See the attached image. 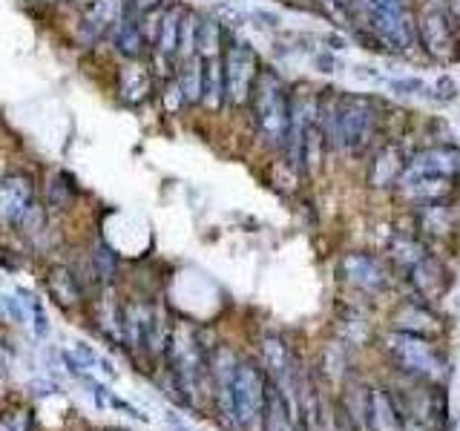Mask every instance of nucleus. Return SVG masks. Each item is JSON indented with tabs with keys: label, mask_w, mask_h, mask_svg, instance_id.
Wrapping results in <instances>:
<instances>
[{
	"label": "nucleus",
	"mask_w": 460,
	"mask_h": 431,
	"mask_svg": "<svg viewBox=\"0 0 460 431\" xmlns=\"http://www.w3.org/2000/svg\"><path fill=\"white\" fill-rule=\"evenodd\" d=\"M316 124L328 153L345 158H368L385 133V107L380 98L363 92L323 90L316 101Z\"/></svg>",
	"instance_id": "1"
},
{
	"label": "nucleus",
	"mask_w": 460,
	"mask_h": 431,
	"mask_svg": "<svg viewBox=\"0 0 460 431\" xmlns=\"http://www.w3.org/2000/svg\"><path fill=\"white\" fill-rule=\"evenodd\" d=\"M167 371L172 380V394L184 406H196L205 383L210 380V348L201 345L199 330L187 322L170 328L167 339Z\"/></svg>",
	"instance_id": "2"
},
{
	"label": "nucleus",
	"mask_w": 460,
	"mask_h": 431,
	"mask_svg": "<svg viewBox=\"0 0 460 431\" xmlns=\"http://www.w3.org/2000/svg\"><path fill=\"white\" fill-rule=\"evenodd\" d=\"M251 124L262 147L282 153L288 124H291V86L273 66H262L248 101Z\"/></svg>",
	"instance_id": "3"
},
{
	"label": "nucleus",
	"mask_w": 460,
	"mask_h": 431,
	"mask_svg": "<svg viewBox=\"0 0 460 431\" xmlns=\"http://www.w3.org/2000/svg\"><path fill=\"white\" fill-rule=\"evenodd\" d=\"M383 348L388 356H392L394 368L402 374V377L431 383V385L446 380V359L435 345H431V339L392 328L383 337Z\"/></svg>",
	"instance_id": "4"
},
{
	"label": "nucleus",
	"mask_w": 460,
	"mask_h": 431,
	"mask_svg": "<svg viewBox=\"0 0 460 431\" xmlns=\"http://www.w3.org/2000/svg\"><path fill=\"white\" fill-rule=\"evenodd\" d=\"M268 397V374L256 363H242L234 374V388H230V414L227 426L234 431H256L262 426Z\"/></svg>",
	"instance_id": "5"
},
{
	"label": "nucleus",
	"mask_w": 460,
	"mask_h": 431,
	"mask_svg": "<svg viewBox=\"0 0 460 431\" xmlns=\"http://www.w3.org/2000/svg\"><path fill=\"white\" fill-rule=\"evenodd\" d=\"M222 66H225V92H227V107H248L253 84L262 72V57L251 47L248 40L230 35L225 40L222 52Z\"/></svg>",
	"instance_id": "6"
},
{
	"label": "nucleus",
	"mask_w": 460,
	"mask_h": 431,
	"mask_svg": "<svg viewBox=\"0 0 460 431\" xmlns=\"http://www.w3.org/2000/svg\"><path fill=\"white\" fill-rule=\"evenodd\" d=\"M417 49H423V55L438 64L460 61V29L446 6L417 9Z\"/></svg>",
	"instance_id": "7"
},
{
	"label": "nucleus",
	"mask_w": 460,
	"mask_h": 431,
	"mask_svg": "<svg viewBox=\"0 0 460 431\" xmlns=\"http://www.w3.org/2000/svg\"><path fill=\"white\" fill-rule=\"evenodd\" d=\"M124 339L133 351L144 356H158L167 348L170 325L162 308L147 302H127L124 305Z\"/></svg>",
	"instance_id": "8"
},
{
	"label": "nucleus",
	"mask_w": 460,
	"mask_h": 431,
	"mask_svg": "<svg viewBox=\"0 0 460 431\" xmlns=\"http://www.w3.org/2000/svg\"><path fill=\"white\" fill-rule=\"evenodd\" d=\"M337 273L351 291H359L366 296H383L388 291V285H392V277H388L383 259L363 251L345 253L337 265Z\"/></svg>",
	"instance_id": "9"
},
{
	"label": "nucleus",
	"mask_w": 460,
	"mask_h": 431,
	"mask_svg": "<svg viewBox=\"0 0 460 431\" xmlns=\"http://www.w3.org/2000/svg\"><path fill=\"white\" fill-rule=\"evenodd\" d=\"M423 176L460 181V147H455L452 141H440L411 153L400 179H423Z\"/></svg>",
	"instance_id": "10"
},
{
	"label": "nucleus",
	"mask_w": 460,
	"mask_h": 431,
	"mask_svg": "<svg viewBox=\"0 0 460 431\" xmlns=\"http://www.w3.org/2000/svg\"><path fill=\"white\" fill-rule=\"evenodd\" d=\"M409 164L406 150L400 147L397 138H383L377 147L368 155V167H366V184L371 190H394L402 170Z\"/></svg>",
	"instance_id": "11"
},
{
	"label": "nucleus",
	"mask_w": 460,
	"mask_h": 431,
	"mask_svg": "<svg viewBox=\"0 0 460 431\" xmlns=\"http://www.w3.org/2000/svg\"><path fill=\"white\" fill-rule=\"evenodd\" d=\"M129 12H133V0H93L81 21V40L90 47L98 38L112 32Z\"/></svg>",
	"instance_id": "12"
},
{
	"label": "nucleus",
	"mask_w": 460,
	"mask_h": 431,
	"mask_svg": "<svg viewBox=\"0 0 460 431\" xmlns=\"http://www.w3.org/2000/svg\"><path fill=\"white\" fill-rule=\"evenodd\" d=\"M414 230L423 242H446L457 230V213L452 201H431L414 207Z\"/></svg>",
	"instance_id": "13"
},
{
	"label": "nucleus",
	"mask_w": 460,
	"mask_h": 431,
	"mask_svg": "<svg viewBox=\"0 0 460 431\" xmlns=\"http://www.w3.org/2000/svg\"><path fill=\"white\" fill-rule=\"evenodd\" d=\"M392 328L394 330H406V334L414 337H426V339H435L440 337V316L431 311L429 302L423 299H409V302H400L397 311L392 313Z\"/></svg>",
	"instance_id": "14"
},
{
	"label": "nucleus",
	"mask_w": 460,
	"mask_h": 431,
	"mask_svg": "<svg viewBox=\"0 0 460 431\" xmlns=\"http://www.w3.org/2000/svg\"><path fill=\"white\" fill-rule=\"evenodd\" d=\"M32 179L23 172H12L0 181V219L9 224H23L32 213Z\"/></svg>",
	"instance_id": "15"
},
{
	"label": "nucleus",
	"mask_w": 460,
	"mask_h": 431,
	"mask_svg": "<svg viewBox=\"0 0 460 431\" xmlns=\"http://www.w3.org/2000/svg\"><path fill=\"white\" fill-rule=\"evenodd\" d=\"M406 273H409V285L414 287V296L429 302V305L446 294V268L440 265V259H435L431 253Z\"/></svg>",
	"instance_id": "16"
},
{
	"label": "nucleus",
	"mask_w": 460,
	"mask_h": 431,
	"mask_svg": "<svg viewBox=\"0 0 460 431\" xmlns=\"http://www.w3.org/2000/svg\"><path fill=\"white\" fill-rule=\"evenodd\" d=\"M184 12H187L184 6L172 4V6H164L162 14H158V23H155V52L167 64L179 57V38H181Z\"/></svg>",
	"instance_id": "17"
},
{
	"label": "nucleus",
	"mask_w": 460,
	"mask_h": 431,
	"mask_svg": "<svg viewBox=\"0 0 460 431\" xmlns=\"http://www.w3.org/2000/svg\"><path fill=\"white\" fill-rule=\"evenodd\" d=\"M262 431H302L296 420V409L279 391V385L268 377V397L262 411Z\"/></svg>",
	"instance_id": "18"
},
{
	"label": "nucleus",
	"mask_w": 460,
	"mask_h": 431,
	"mask_svg": "<svg viewBox=\"0 0 460 431\" xmlns=\"http://www.w3.org/2000/svg\"><path fill=\"white\" fill-rule=\"evenodd\" d=\"M153 92V75L141 61H129L119 72V98L124 104H144Z\"/></svg>",
	"instance_id": "19"
},
{
	"label": "nucleus",
	"mask_w": 460,
	"mask_h": 431,
	"mask_svg": "<svg viewBox=\"0 0 460 431\" xmlns=\"http://www.w3.org/2000/svg\"><path fill=\"white\" fill-rule=\"evenodd\" d=\"M112 43H115V52L124 55L127 61H141V55L147 52V32L136 18H127L112 29Z\"/></svg>",
	"instance_id": "20"
},
{
	"label": "nucleus",
	"mask_w": 460,
	"mask_h": 431,
	"mask_svg": "<svg viewBox=\"0 0 460 431\" xmlns=\"http://www.w3.org/2000/svg\"><path fill=\"white\" fill-rule=\"evenodd\" d=\"M225 23L216 18V14H199V26H196V55L199 57H216L225 52Z\"/></svg>",
	"instance_id": "21"
},
{
	"label": "nucleus",
	"mask_w": 460,
	"mask_h": 431,
	"mask_svg": "<svg viewBox=\"0 0 460 431\" xmlns=\"http://www.w3.org/2000/svg\"><path fill=\"white\" fill-rule=\"evenodd\" d=\"M176 81L181 86L184 104H201V92H205V57H187L179 64Z\"/></svg>",
	"instance_id": "22"
},
{
	"label": "nucleus",
	"mask_w": 460,
	"mask_h": 431,
	"mask_svg": "<svg viewBox=\"0 0 460 431\" xmlns=\"http://www.w3.org/2000/svg\"><path fill=\"white\" fill-rule=\"evenodd\" d=\"M201 104H205L208 110H213V112H219L222 107H227L222 55L208 57V61H205V92H201Z\"/></svg>",
	"instance_id": "23"
},
{
	"label": "nucleus",
	"mask_w": 460,
	"mask_h": 431,
	"mask_svg": "<svg viewBox=\"0 0 460 431\" xmlns=\"http://www.w3.org/2000/svg\"><path fill=\"white\" fill-rule=\"evenodd\" d=\"M49 291L58 302H64V305H78L81 302V285L69 268H55L49 273Z\"/></svg>",
	"instance_id": "24"
},
{
	"label": "nucleus",
	"mask_w": 460,
	"mask_h": 431,
	"mask_svg": "<svg viewBox=\"0 0 460 431\" xmlns=\"http://www.w3.org/2000/svg\"><path fill=\"white\" fill-rule=\"evenodd\" d=\"M340 330H342L345 342H351V345H363L368 339V322H366V316L359 311L342 313L340 316Z\"/></svg>",
	"instance_id": "25"
},
{
	"label": "nucleus",
	"mask_w": 460,
	"mask_h": 431,
	"mask_svg": "<svg viewBox=\"0 0 460 431\" xmlns=\"http://www.w3.org/2000/svg\"><path fill=\"white\" fill-rule=\"evenodd\" d=\"M196 26H199V14L196 12H184L181 38H179V64L196 55Z\"/></svg>",
	"instance_id": "26"
},
{
	"label": "nucleus",
	"mask_w": 460,
	"mask_h": 431,
	"mask_svg": "<svg viewBox=\"0 0 460 431\" xmlns=\"http://www.w3.org/2000/svg\"><path fill=\"white\" fill-rule=\"evenodd\" d=\"M93 268L101 279H112L115 268H119V256H115L112 248H107L104 242H98L95 251H93Z\"/></svg>",
	"instance_id": "27"
},
{
	"label": "nucleus",
	"mask_w": 460,
	"mask_h": 431,
	"mask_svg": "<svg viewBox=\"0 0 460 431\" xmlns=\"http://www.w3.org/2000/svg\"><path fill=\"white\" fill-rule=\"evenodd\" d=\"M325 431H359V428H357L354 417L349 414V409H345L342 402H331Z\"/></svg>",
	"instance_id": "28"
},
{
	"label": "nucleus",
	"mask_w": 460,
	"mask_h": 431,
	"mask_svg": "<svg viewBox=\"0 0 460 431\" xmlns=\"http://www.w3.org/2000/svg\"><path fill=\"white\" fill-rule=\"evenodd\" d=\"M457 84L452 75H440L435 84L429 86V98L438 101V104H452V101H457Z\"/></svg>",
	"instance_id": "29"
},
{
	"label": "nucleus",
	"mask_w": 460,
	"mask_h": 431,
	"mask_svg": "<svg viewBox=\"0 0 460 431\" xmlns=\"http://www.w3.org/2000/svg\"><path fill=\"white\" fill-rule=\"evenodd\" d=\"M388 90H392L394 95L411 98V95H429V84L420 78H392L388 81Z\"/></svg>",
	"instance_id": "30"
},
{
	"label": "nucleus",
	"mask_w": 460,
	"mask_h": 431,
	"mask_svg": "<svg viewBox=\"0 0 460 431\" xmlns=\"http://www.w3.org/2000/svg\"><path fill=\"white\" fill-rule=\"evenodd\" d=\"M0 431H32V414L26 409H12L0 417Z\"/></svg>",
	"instance_id": "31"
},
{
	"label": "nucleus",
	"mask_w": 460,
	"mask_h": 431,
	"mask_svg": "<svg viewBox=\"0 0 460 431\" xmlns=\"http://www.w3.org/2000/svg\"><path fill=\"white\" fill-rule=\"evenodd\" d=\"M164 104H167L170 110L184 107V95H181V86H179V81H176V78H172V81L164 86Z\"/></svg>",
	"instance_id": "32"
},
{
	"label": "nucleus",
	"mask_w": 460,
	"mask_h": 431,
	"mask_svg": "<svg viewBox=\"0 0 460 431\" xmlns=\"http://www.w3.org/2000/svg\"><path fill=\"white\" fill-rule=\"evenodd\" d=\"M164 6V0H133V12H138L141 18H150V14H158Z\"/></svg>",
	"instance_id": "33"
},
{
	"label": "nucleus",
	"mask_w": 460,
	"mask_h": 431,
	"mask_svg": "<svg viewBox=\"0 0 460 431\" xmlns=\"http://www.w3.org/2000/svg\"><path fill=\"white\" fill-rule=\"evenodd\" d=\"M337 57L334 55H328V52H323V55H316V66H320V72H337Z\"/></svg>",
	"instance_id": "34"
},
{
	"label": "nucleus",
	"mask_w": 460,
	"mask_h": 431,
	"mask_svg": "<svg viewBox=\"0 0 460 431\" xmlns=\"http://www.w3.org/2000/svg\"><path fill=\"white\" fill-rule=\"evenodd\" d=\"M446 12H449L452 14V21H455V26L460 29V0H446Z\"/></svg>",
	"instance_id": "35"
},
{
	"label": "nucleus",
	"mask_w": 460,
	"mask_h": 431,
	"mask_svg": "<svg viewBox=\"0 0 460 431\" xmlns=\"http://www.w3.org/2000/svg\"><path fill=\"white\" fill-rule=\"evenodd\" d=\"M446 0H423V6H443Z\"/></svg>",
	"instance_id": "36"
},
{
	"label": "nucleus",
	"mask_w": 460,
	"mask_h": 431,
	"mask_svg": "<svg viewBox=\"0 0 460 431\" xmlns=\"http://www.w3.org/2000/svg\"><path fill=\"white\" fill-rule=\"evenodd\" d=\"M40 4H49V0H40Z\"/></svg>",
	"instance_id": "37"
},
{
	"label": "nucleus",
	"mask_w": 460,
	"mask_h": 431,
	"mask_svg": "<svg viewBox=\"0 0 460 431\" xmlns=\"http://www.w3.org/2000/svg\"><path fill=\"white\" fill-rule=\"evenodd\" d=\"M112 431H121V428H112Z\"/></svg>",
	"instance_id": "38"
}]
</instances>
